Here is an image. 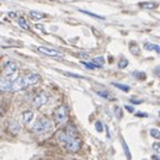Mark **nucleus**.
<instances>
[{
	"instance_id": "nucleus-16",
	"label": "nucleus",
	"mask_w": 160,
	"mask_h": 160,
	"mask_svg": "<svg viewBox=\"0 0 160 160\" xmlns=\"http://www.w3.org/2000/svg\"><path fill=\"white\" fill-rule=\"evenodd\" d=\"M80 12H82V14H85V15H89L90 18H94V19L105 20V16H100V15H98V14H92V12H90V11H85V10H82V9H80Z\"/></svg>"
},
{
	"instance_id": "nucleus-17",
	"label": "nucleus",
	"mask_w": 160,
	"mask_h": 160,
	"mask_svg": "<svg viewBox=\"0 0 160 160\" xmlns=\"http://www.w3.org/2000/svg\"><path fill=\"white\" fill-rule=\"evenodd\" d=\"M18 23H19V26H20L21 28H23V30H28V28H30L27 21L25 20L23 18H19V19H18Z\"/></svg>"
},
{
	"instance_id": "nucleus-8",
	"label": "nucleus",
	"mask_w": 160,
	"mask_h": 160,
	"mask_svg": "<svg viewBox=\"0 0 160 160\" xmlns=\"http://www.w3.org/2000/svg\"><path fill=\"white\" fill-rule=\"evenodd\" d=\"M25 79H26V82H27V86H32V85L38 84L41 78L37 73H30V74L25 75Z\"/></svg>"
},
{
	"instance_id": "nucleus-21",
	"label": "nucleus",
	"mask_w": 160,
	"mask_h": 160,
	"mask_svg": "<svg viewBox=\"0 0 160 160\" xmlns=\"http://www.w3.org/2000/svg\"><path fill=\"white\" fill-rule=\"evenodd\" d=\"M150 136H152L153 138L160 139V131L157 129V128H152V129H150Z\"/></svg>"
},
{
	"instance_id": "nucleus-20",
	"label": "nucleus",
	"mask_w": 160,
	"mask_h": 160,
	"mask_svg": "<svg viewBox=\"0 0 160 160\" xmlns=\"http://www.w3.org/2000/svg\"><path fill=\"white\" fill-rule=\"evenodd\" d=\"M139 5L142 8H145V9H154V8H157L155 2H140Z\"/></svg>"
},
{
	"instance_id": "nucleus-7",
	"label": "nucleus",
	"mask_w": 160,
	"mask_h": 160,
	"mask_svg": "<svg viewBox=\"0 0 160 160\" xmlns=\"http://www.w3.org/2000/svg\"><path fill=\"white\" fill-rule=\"evenodd\" d=\"M47 101H48V95H47V92H41V94H38V95L33 99V106L37 107V108H40L43 105L47 103Z\"/></svg>"
},
{
	"instance_id": "nucleus-33",
	"label": "nucleus",
	"mask_w": 160,
	"mask_h": 160,
	"mask_svg": "<svg viewBox=\"0 0 160 160\" xmlns=\"http://www.w3.org/2000/svg\"><path fill=\"white\" fill-rule=\"evenodd\" d=\"M159 117H160V111H159Z\"/></svg>"
},
{
	"instance_id": "nucleus-12",
	"label": "nucleus",
	"mask_w": 160,
	"mask_h": 160,
	"mask_svg": "<svg viewBox=\"0 0 160 160\" xmlns=\"http://www.w3.org/2000/svg\"><path fill=\"white\" fill-rule=\"evenodd\" d=\"M144 48H145L147 51H155L157 53L160 54V46L155 44V43H145V44H144Z\"/></svg>"
},
{
	"instance_id": "nucleus-10",
	"label": "nucleus",
	"mask_w": 160,
	"mask_h": 160,
	"mask_svg": "<svg viewBox=\"0 0 160 160\" xmlns=\"http://www.w3.org/2000/svg\"><path fill=\"white\" fill-rule=\"evenodd\" d=\"M8 129H9L10 133H12V134H19L21 127L18 121H10V123H9V126H8Z\"/></svg>"
},
{
	"instance_id": "nucleus-26",
	"label": "nucleus",
	"mask_w": 160,
	"mask_h": 160,
	"mask_svg": "<svg viewBox=\"0 0 160 160\" xmlns=\"http://www.w3.org/2000/svg\"><path fill=\"white\" fill-rule=\"evenodd\" d=\"M67 77H72V78H78V79H84V77H81L79 74H72V73H64Z\"/></svg>"
},
{
	"instance_id": "nucleus-15",
	"label": "nucleus",
	"mask_w": 160,
	"mask_h": 160,
	"mask_svg": "<svg viewBox=\"0 0 160 160\" xmlns=\"http://www.w3.org/2000/svg\"><path fill=\"white\" fill-rule=\"evenodd\" d=\"M132 75H133V78H136V79H138V80H145V73L144 72H139V70H136V72H133L132 73Z\"/></svg>"
},
{
	"instance_id": "nucleus-13",
	"label": "nucleus",
	"mask_w": 160,
	"mask_h": 160,
	"mask_svg": "<svg viewBox=\"0 0 160 160\" xmlns=\"http://www.w3.org/2000/svg\"><path fill=\"white\" fill-rule=\"evenodd\" d=\"M99 96H101V98H105V99H107V100H115V98L110 94V92H107V91H103V90H96L95 91Z\"/></svg>"
},
{
	"instance_id": "nucleus-9",
	"label": "nucleus",
	"mask_w": 160,
	"mask_h": 160,
	"mask_svg": "<svg viewBox=\"0 0 160 160\" xmlns=\"http://www.w3.org/2000/svg\"><path fill=\"white\" fill-rule=\"evenodd\" d=\"M11 86H12L11 79H9V78H6V77H2V78H1L0 89H1L2 92H5V91H11Z\"/></svg>"
},
{
	"instance_id": "nucleus-22",
	"label": "nucleus",
	"mask_w": 160,
	"mask_h": 160,
	"mask_svg": "<svg viewBox=\"0 0 160 160\" xmlns=\"http://www.w3.org/2000/svg\"><path fill=\"white\" fill-rule=\"evenodd\" d=\"M122 147H123V150L126 152V155H127V158H128V159H131V153H129L128 145H127V143H126V142H124L123 139H122Z\"/></svg>"
},
{
	"instance_id": "nucleus-5",
	"label": "nucleus",
	"mask_w": 160,
	"mask_h": 160,
	"mask_svg": "<svg viewBox=\"0 0 160 160\" xmlns=\"http://www.w3.org/2000/svg\"><path fill=\"white\" fill-rule=\"evenodd\" d=\"M37 51L41 52L42 54H44V56H48V57H57V58L63 57V54L60 52L56 51V49H52V48H48V47H44V46H38Z\"/></svg>"
},
{
	"instance_id": "nucleus-2",
	"label": "nucleus",
	"mask_w": 160,
	"mask_h": 160,
	"mask_svg": "<svg viewBox=\"0 0 160 160\" xmlns=\"http://www.w3.org/2000/svg\"><path fill=\"white\" fill-rule=\"evenodd\" d=\"M53 127V123L52 121L48 120L47 117H41L36 121L32 126V132L36 133V134H43V133H47L52 129Z\"/></svg>"
},
{
	"instance_id": "nucleus-27",
	"label": "nucleus",
	"mask_w": 160,
	"mask_h": 160,
	"mask_svg": "<svg viewBox=\"0 0 160 160\" xmlns=\"http://www.w3.org/2000/svg\"><path fill=\"white\" fill-rule=\"evenodd\" d=\"M95 128H96V131H98V132H102V129H103V128H102V123H101L100 121H98V122L95 123Z\"/></svg>"
},
{
	"instance_id": "nucleus-24",
	"label": "nucleus",
	"mask_w": 160,
	"mask_h": 160,
	"mask_svg": "<svg viewBox=\"0 0 160 160\" xmlns=\"http://www.w3.org/2000/svg\"><path fill=\"white\" fill-rule=\"evenodd\" d=\"M115 115H116V117L120 120V118H122V110H121L118 106H115Z\"/></svg>"
},
{
	"instance_id": "nucleus-4",
	"label": "nucleus",
	"mask_w": 160,
	"mask_h": 160,
	"mask_svg": "<svg viewBox=\"0 0 160 160\" xmlns=\"http://www.w3.org/2000/svg\"><path fill=\"white\" fill-rule=\"evenodd\" d=\"M54 121L57 124H65L68 122V108L65 105H60L54 111Z\"/></svg>"
},
{
	"instance_id": "nucleus-18",
	"label": "nucleus",
	"mask_w": 160,
	"mask_h": 160,
	"mask_svg": "<svg viewBox=\"0 0 160 160\" xmlns=\"http://www.w3.org/2000/svg\"><path fill=\"white\" fill-rule=\"evenodd\" d=\"M112 85H115L117 89H120L122 91H126V92L129 91V86H127V85H123V84H120V82H113Z\"/></svg>"
},
{
	"instance_id": "nucleus-19",
	"label": "nucleus",
	"mask_w": 160,
	"mask_h": 160,
	"mask_svg": "<svg viewBox=\"0 0 160 160\" xmlns=\"http://www.w3.org/2000/svg\"><path fill=\"white\" fill-rule=\"evenodd\" d=\"M81 64H82V65H84L85 68H88V69H91V70H92V69H96V68H99V67H98V65H96V64H95L94 62H92V63H88V62H81Z\"/></svg>"
},
{
	"instance_id": "nucleus-28",
	"label": "nucleus",
	"mask_w": 160,
	"mask_h": 160,
	"mask_svg": "<svg viewBox=\"0 0 160 160\" xmlns=\"http://www.w3.org/2000/svg\"><path fill=\"white\" fill-rule=\"evenodd\" d=\"M154 74H155L158 78H160V65H158V67L154 68Z\"/></svg>"
},
{
	"instance_id": "nucleus-1",
	"label": "nucleus",
	"mask_w": 160,
	"mask_h": 160,
	"mask_svg": "<svg viewBox=\"0 0 160 160\" xmlns=\"http://www.w3.org/2000/svg\"><path fill=\"white\" fill-rule=\"evenodd\" d=\"M57 138L69 152L77 153L81 148V139L78 137V131L74 126H68L65 131H59L57 133Z\"/></svg>"
},
{
	"instance_id": "nucleus-32",
	"label": "nucleus",
	"mask_w": 160,
	"mask_h": 160,
	"mask_svg": "<svg viewBox=\"0 0 160 160\" xmlns=\"http://www.w3.org/2000/svg\"><path fill=\"white\" fill-rule=\"evenodd\" d=\"M9 15H10V18H16V16H18V15L14 14V12H9Z\"/></svg>"
},
{
	"instance_id": "nucleus-29",
	"label": "nucleus",
	"mask_w": 160,
	"mask_h": 160,
	"mask_svg": "<svg viewBox=\"0 0 160 160\" xmlns=\"http://www.w3.org/2000/svg\"><path fill=\"white\" fill-rule=\"evenodd\" d=\"M136 116H138V117H148L149 115H148L147 112H137Z\"/></svg>"
},
{
	"instance_id": "nucleus-3",
	"label": "nucleus",
	"mask_w": 160,
	"mask_h": 160,
	"mask_svg": "<svg viewBox=\"0 0 160 160\" xmlns=\"http://www.w3.org/2000/svg\"><path fill=\"white\" fill-rule=\"evenodd\" d=\"M18 70H19V67H18L16 62H14V60L5 62V64H4V77H6V78H9V79L14 81L16 79Z\"/></svg>"
},
{
	"instance_id": "nucleus-11",
	"label": "nucleus",
	"mask_w": 160,
	"mask_h": 160,
	"mask_svg": "<svg viewBox=\"0 0 160 160\" xmlns=\"http://www.w3.org/2000/svg\"><path fill=\"white\" fill-rule=\"evenodd\" d=\"M33 117H35V115H33V112H32V111H25V112H23V115H22V121H23V123L28 124V123H31V122H32Z\"/></svg>"
},
{
	"instance_id": "nucleus-31",
	"label": "nucleus",
	"mask_w": 160,
	"mask_h": 160,
	"mask_svg": "<svg viewBox=\"0 0 160 160\" xmlns=\"http://www.w3.org/2000/svg\"><path fill=\"white\" fill-rule=\"evenodd\" d=\"M131 102H132V103H142L143 100H134V99H131Z\"/></svg>"
},
{
	"instance_id": "nucleus-30",
	"label": "nucleus",
	"mask_w": 160,
	"mask_h": 160,
	"mask_svg": "<svg viewBox=\"0 0 160 160\" xmlns=\"http://www.w3.org/2000/svg\"><path fill=\"white\" fill-rule=\"evenodd\" d=\"M124 108H126L127 111H129V112H134V110H133V107H131V106H124Z\"/></svg>"
},
{
	"instance_id": "nucleus-25",
	"label": "nucleus",
	"mask_w": 160,
	"mask_h": 160,
	"mask_svg": "<svg viewBox=\"0 0 160 160\" xmlns=\"http://www.w3.org/2000/svg\"><path fill=\"white\" fill-rule=\"evenodd\" d=\"M153 149H154V152L155 153H159L160 154V142H155V143H153Z\"/></svg>"
},
{
	"instance_id": "nucleus-23",
	"label": "nucleus",
	"mask_w": 160,
	"mask_h": 160,
	"mask_svg": "<svg viewBox=\"0 0 160 160\" xmlns=\"http://www.w3.org/2000/svg\"><path fill=\"white\" fill-rule=\"evenodd\" d=\"M126 67H128V60L126 59V58H121L120 62H118V68H120V69H123V68H126Z\"/></svg>"
},
{
	"instance_id": "nucleus-6",
	"label": "nucleus",
	"mask_w": 160,
	"mask_h": 160,
	"mask_svg": "<svg viewBox=\"0 0 160 160\" xmlns=\"http://www.w3.org/2000/svg\"><path fill=\"white\" fill-rule=\"evenodd\" d=\"M28 88L27 86V82H26V79L25 77H21V78H18L12 81V86H11V91H20V90H23Z\"/></svg>"
},
{
	"instance_id": "nucleus-14",
	"label": "nucleus",
	"mask_w": 160,
	"mask_h": 160,
	"mask_svg": "<svg viewBox=\"0 0 160 160\" xmlns=\"http://www.w3.org/2000/svg\"><path fill=\"white\" fill-rule=\"evenodd\" d=\"M30 15H31L32 19H36V20H41V19L46 18V15H44L43 12H41V11H35V10L30 11Z\"/></svg>"
}]
</instances>
